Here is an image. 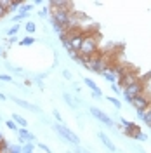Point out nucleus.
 Here are the masks:
<instances>
[{"instance_id":"26","label":"nucleus","mask_w":151,"mask_h":153,"mask_svg":"<svg viewBox=\"0 0 151 153\" xmlns=\"http://www.w3.org/2000/svg\"><path fill=\"white\" fill-rule=\"evenodd\" d=\"M0 82H14V78H12V76L10 75H7V73H0Z\"/></svg>"},{"instance_id":"3","label":"nucleus","mask_w":151,"mask_h":153,"mask_svg":"<svg viewBox=\"0 0 151 153\" xmlns=\"http://www.w3.org/2000/svg\"><path fill=\"white\" fill-rule=\"evenodd\" d=\"M141 94H144V82H142L141 78H139L137 82H134V84H130V85H127V87L122 89L123 99H125L129 105H132V99L137 97V96H141Z\"/></svg>"},{"instance_id":"27","label":"nucleus","mask_w":151,"mask_h":153,"mask_svg":"<svg viewBox=\"0 0 151 153\" xmlns=\"http://www.w3.org/2000/svg\"><path fill=\"white\" fill-rule=\"evenodd\" d=\"M9 153H21V144H10Z\"/></svg>"},{"instance_id":"12","label":"nucleus","mask_w":151,"mask_h":153,"mask_svg":"<svg viewBox=\"0 0 151 153\" xmlns=\"http://www.w3.org/2000/svg\"><path fill=\"white\" fill-rule=\"evenodd\" d=\"M97 137L101 139V143H103L104 146H106V148H108V150H110L111 153H116V146H115L113 141H111V139L108 137V134H104V132H97Z\"/></svg>"},{"instance_id":"8","label":"nucleus","mask_w":151,"mask_h":153,"mask_svg":"<svg viewBox=\"0 0 151 153\" xmlns=\"http://www.w3.org/2000/svg\"><path fill=\"white\" fill-rule=\"evenodd\" d=\"M18 141H19V144L23 146L24 143H35L37 137H35L33 132H30L28 129H19L18 131Z\"/></svg>"},{"instance_id":"42","label":"nucleus","mask_w":151,"mask_h":153,"mask_svg":"<svg viewBox=\"0 0 151 153\" xmlns=\"http://www.w3.org/2000/svg\"><path fill=\"white\" fill-rule=\"evenodd\" d=\"M33 5H42V0H35V2H31Z\"/></svg>"},{"instance_id":"18","label":"nucleus","mask_w":151,"mask_h":153,"mask_svg":"<svg viewBox=\"0 0 151 153\" xmlns=\"http://www.w3.org/2000/svg\"><path fill=\"white\" fill-rule=\"evenodd\" d=\"M21 4H23L21 0H10V5H9V9H7V12H12V14L18 12L19 7H21Z\"/></svg>"},{"instance_id":"44","label":"nucleus","mask_w":151,"mask_h":153,"mask_svg":"<svg viewBox=\"0 0 151 153\" xmlns=\"http://www.w3.org/2000/svg\"><path fill=\"white\" fill-rule=\"evenodd\" d=\"M66 153H73V152H66Z\"/></svg>"},{"instance_id":"20","label":"nucleus","mask_w":151,"mask_h":153,"mask_svg":"<svg viewBox=\"0 0 151 153\" xmlns=\"http://www.w3.org/2000/svg\"><path fill=\"white\" fill-rule=\"evenodd\" d=\"M35 143H24L21 146V153H35Z\"/></svg>"},{"instance_id":"23","label":"nucleus","mask_w":151,"mask_h":153,"mask_svg":"<svg viewBox=\"0 0 151 153\" xmlns=\"http://www.w3.org/2000/svg\"><path fill=\"white\" fill-rule=\"evenodd\" d=\"M9 146H10V143L7 139H2L0 141V153H9Z\"/></svg>"},{"instance_id":"45","label":"nucleus","mask_w":151,"mask_h":153,"mask_svg":"<svg viewBox=\"0 0 151 153\" xmlns=\"http://www.w3.org/2000/svg\"><path fill=\"white\" fill-rule=\"evenodd\" d=\"M0 54H2V51H0Z\"/></svg>"},{"instance_id":"7","label":"nucleus","mask_w":151,"mask_h":153,"mask_svg":"<svg viewBox=\"0 0 151 153\" xmlns=\"http://www.w3.org/2000/svg\"><path fill=\"white\" fill-rule=\"evenodd\" d=\"M10 101H12V103H16L18 106H21V108H24V110L31 111V113H40V111H42V110H40V106L31 105V103H28L26 99H21V97H18V96H10Z\"/></svg>"},{"instance_id":"41","label":"nucleus","mask_w":151,"mask_h":153,"mask_svg":"<svg viewBox=\"0 0 151 153\" xmlns=\"http://www.w3.org/2000/svg\"><path fill=\"white\" fill-rule=\"evenodd\" d=\"M0 101H7V96L4 94V92H0Z\"/></svg>"},{"instance_id":"22","label":"nucleus","mask_w":151,"mask_h":153,"mask_svg":"<svg viewBox=\"0 0 151 153\" xmlns=\"http://www.w3.org/2000/svg\"><path fill=\"white\" fill-rule=\"evenodd\" d=\"M142 122L148 125V127H151V106L148 110H144V118H142Z\"/></svg>"},{"instance_id":"43","label":"nucleus","mask_w":151,"mask_h":153,"mask_svg":"<svg viewBox=\"0 0 151 153\" xmlns=\"http://www.w3.org/2000/svg\"><path fill=\"white\" fill-rule=\"evenodd\" d=\"M2 139H4V136H2V132H0V141H2Z\"/></svg>"},{"instance_id":"21","label":"nucleus","mask_w":151,"mask_h":153,"mask_svg":"<svg viewBox=\"0 0 151 153\" xmlns=\"http://www.w3.org/2000/svg\"><path fill=\"white\" fill-rule=\"evenodd\" d=\"M5 127H7L9 131H12V132H16V134H18V131H19L18 124H16V122H14L12 118H10V120H7V122H5Z\"/></svg>"},{"instance_id":"6","label":"nucleus","mask_w":151,"mask_h":153,"mask_svg":"<svg viewBox=\"0 0 151 153\" xmlns=\"http://www.w3.org/2000/svg\"><path fill=\"white\" fill-rule=\"evenodd\" d=\"M132 106L135 108V110H148V108L151 106V96L144 92V94L134 97L132 99Z\"/></svg>"},{"instance_id":"25","label":"nucleus","mask_w":151,"mask_h":153,"mask_svg":"<svg viewBox=\"0 0 151 153\" xmlns=\"http://www.w3.org/2000/svg\"><path fill=\"white\" fill-rule=\"evenodd\" d=\"M18 31H19V25L16 23L14 26H10V28L7 30V35H9V37H16V35H18Z\"/></svg>"},{"instance_id":"5","label":"nucleus","mask_w":151,"mask_h":153,"mask_svg":"<svg viewBox=\"0 0 151 153\" xmlns=\"http://www.w3.org/2000/svg\"><path fill=\"white\" fill-rule=\"evenodd\" d=\"M50 12V16H49V19L50 21H54V23H57V25H61L63 28L66 30L68 23H70V18H71V10H57V9H49Z\"/></svg>"},{"instance_id":"13","label":"nucleus","mask_w":151,"mask_h":153,"mask_svg":"<svg viewBox=\"0 0 151 153\" xmlns=\"http://www.w3.org/2000/svg\"><path fill=\"white\" fill-rule=\"evenodd\" d=\"M12 120L18 124L19 129H28V120H26V118H23L19 113H12Z\"/></svg>"},{"instance_id":"15","label":"nucleus","mask_w":151,"mask_h":153,"mask_svg":"<svg viewBox=\"0 0 151 153\" xmlns=\"http://www.w3.org/2000/svg\"><path fill=\"white\" fill-rule=\"evenodd\" d=\"M33 9H35V5H33V4H30V2H23L18 12H21V14H30Z\"/></svg>"},{"instance_id":"14","label":"nucleus","mask_w":151,"mask_h":153,"mask_svg":"<svg viewBox=\"0 0 151 153\" xmlns=\"http://www.w3.org/2000/svg\"><path fill=\"white\" fill-rule=\"evenodd\" d=\"M101 76H103L106 82H110V84H116V75L113 73V70H111V68H108L106 71H103Z\"/></svg>"},{"instance_id":"17","label":"nucleus","mask_w":151,"mask_h":153,"mask_svg":"<svg viewBox=\"0 0 151 153\" xmlns=\"http://www.w3.org/2000/svg\"><path fill=\"white\" fill-rule=\"evenodd\" d=\"M24 30H26V35H33L35 31H37V25L33 23V21H26V25H24Z\"/></svg>"},{"instance_id":"38","label":"nucleus","mask_w":151,"mask_h":153,"mask_svg":"<svg viewBox=\"0 0 151 153\" xmlns=\"http://www.w3.org/2000/svg\"><path fill=\"white\" fill-rule=\"evenodd\" d=\"M92 97H94V99H103V91H97V92H92Z\"/></svg>"},{"instance_id":"1","label":"nucleus","mask_w":151,"mask_h":153,"mask_svg":"<svg viewBox=\"0 0 151 153\" xmlns=\"http://www.w3.org/2000/svg\"><path fill=\"white\" fill-rule=\"evenodd\" d=\"M97 52H99V35L97 33H85L78 54L84 57H92Z\"/></svg>"},{"instance_id":"30","label":"nucleus","mask_w":151,"mask_h":153,"mask_svg":"<svg viewBox=\"0 0 151 153\" xmlns=\"http://www.w3.org/2000/svg\"><path fill=\"white\" fill-rule=\"evenodd\" d=\"M49 12H50V10H49V7H42V9L38 10V16H40V18H47Z\"/></svg>"},{"instance_id":"32","label":"nucleus","mask_w":151,"mask_h":153,"mask_svg":"<svg viewBox=\"0 0 151 153\" xmlns=\"http://www.w3.org/2000/svg\"><path fill=\"white\" fill-rule=\"evenodd\" d=\"M37 146H38V148H40V150H42L44 153H52V152H50V148H49L47 144H44V143H38Z\"/></svg>"},{"instance_id":"28","label":"nucleus","mask_w":151,"mask_h":153,"mask_svg":"<svg viewBox=\"0 0 151 153\" xmlns=\"http://www.w3.org/2000/svg\"><path fill=\"white\" fill-rule=\"evenodd\" d=\"M52 115H54V118H56L57 124H63V117H61V111H59V110H54Z\"/></svg>"},{"instance_id":"16","label":"nucleus","mask_w":151,"mask_h":153,"mask_svg":"<svg viewBox=\"0 0 151 153\" xmlns=\"http://www.w3.org/2000/svg\"><path fill=\"white\" fill-rule=\"evenodd\" d=\"M84 84H85L87 87H89V89H90L92 92H97V91H101V89H99V85L95 84L92 78H89V76H85V78H84Z\"/></svg>"},{"instance_id":"37","label":"nucleus","mask_w":151,"mask_h":153,"mask_svg":"<svg viewBox=\"0 0 151 153\" xmlns=\"http://www.w3.org/2000/svg\"><path fill=\"white\" fill-rule=\"evenodd\" d=\"M7 14H9V12H7V9H5V7H4L2 4H0V19H2V18H5Z\"/></svg>"},{"instance_id":"9","label":"nucleus","mask_w":151,"mask_h":153,"mask_svg":"<svg viewBox=\"0 0 151 153\" xmlns=\"http://www.w3.org/2000/svg\"><path fill=\"white\" fill-rule=\"evenodd\" d=\"M71 2L68 0H50L49 2V9H57V10H71Z\"/></svg>"},{"instance_id":"11","label":"nucleus","mask_w":151,"mask_h":153,"mask_svg":"<svg viewBox=\"0 0 151 153\" xmlns=\"http://www.w3.org/2000/svg\"><path fill=\"white\" fill-rule=\"evenodd\" d=\"M63 99H64L66 106H68V108H71V110H76V108H78V105H80V99H78V97L75 99V97L70 94V92H66V91L63 92Z\"/></svg>"},{"instance_id":"46","label":"nucleus","mask_w":151,"mask_h":153,"mask_svg":"<svg viewBox=\"0 0 151 153\" xmlns=\"http://www.w3.org/2000/svg\"><path fill=\"white\" fill-rule=\"evenodd\" d=\"M150 131H151V127H150Z\"/></svg>"},{"instance_id":"35","label":"nucleus","mask_w":151,"mask_h":153,"mask_svg":"<svg viewBox=\"0 0 151 153\" xmlns=\"http://www.w3.org/2000/svg\"><path fill=\"white\" fill-rule=\"evenodd\" d=\"M24 18H28V14H21V12H18V14L12 18V21H21V19H24Z\"/></svg>"},{"instance_id":"39","label":"nucleus","mask_w":151,"mask_h":153,"mask_svg":"<svg viewBox=\"0 0 151 153\" xmlns=\"http://www.w3.org/2000/svg\"><path fill=\"white\" fill-rule=\"evenodd\" d=\"M135 115H137L139 120H142V118H144V110H135Z\"/></svg>"},{"instance_id":"40","label":"nucleus","mask_w":151,"mask_h":153,"mask_svg":"<svg viewBox=\"0 0 151 153\" xmlns=\"http://www.w3.org/2000/svg\"><path fill=\"white\" fill-rule=\"evenodd\" d=\"M18 42V38L16 37H9V44H16Z\"/></svg>"},{"instance_id":"31","label":"nucleus","mask_w":151,"mask_h":153,"mask_svg":"<svg viewBox=\"0 0 151 153\" xmlns=\"http://www.w3.org/2000/svg\"><path fill=\"white\" fill-rule=\"evenodd\" d=\"M61 73H63V76H64V80H71V78H73L71 71H70V70H66V68H64V70H63Z\"/></svg>"},{"instance_id":"10","label":"nucleus","mask_w":151,"mask_h":153,"mask_svg":"<svg viewBox=\"0 0 151 153\" xmlns=\"http://www.w3.org/2000/svg\"><path fill=\"white\" fill-rule=\"evenodd\" d=\"M141 127L137 124H134V122H130V124L127 125V127H123V134L127 136V137H132V139H137V136L141 134Z\"/></svg>"},{"instance_id":"19","label":"nucleus","mask_w":151,"mask_h":153,"mask_svg":"<svg viewBox=\"0 0 151 153\" xmlns=\"http://www.w3.org/2000/svg\"><path fill=\"white\" fill-rule=\"evenodd\" d=\"M106 99H108V103L113 106L115 110H120V108H122V101H120L118 97H111V96H108Z\"/></svg>"},{"instance_id":"34","label":"nucleus","mask_w":151,"mask_h":153,"mask_svg":"<svg viewBox=\"0 0 151 153\" xmlns=\"http://www.w3.org/2000/svg\"><path fill=\"white\" fill-rule=\"evenodd\" d=\"M73 153H90V152L82 148V146H73Z\"/></svg>"},{"instance_id":"36","label":"nucleus","mask_w":151,"mask_h":153,"mask_svg":"<svg viewBox=\"0 0 151 153\" xmlns=\"http://www.w3.org/2000/svg\"><path fill=\"white\" fill-rule=\"evenodd\" d=\"M135 141H141V143H144V141H148V134L141 132L139 136H137V139H135Z\"/></svg>"},{"instance_id":"24","label":"nucleus","mask_w":151,"mask_h":153,"mask_svg":"<svg viewBox=\"0 0 151 153\" xmlns=\"http://www.w3.org/2000/svg\"><path fill=\"white\" fill-rule=\"evenodd\" d=\"M33 44H35V38L30 37V35H28V37H24L21 42H19V45H33Z\"/></svg>"},{"instance_id":"4","label":"nucleus","mask_w":151,"mask_h":153,"mask_svg":"<svg viewBox=\"0 0 151 153\" xmlns=\"http://www.w3.org/2000/svg\"><path fill=\"white\" fill-rule=\"evenodd\" d=\"M89 111H90V115L94 117L97 122H101L103 125H106L108 129H115V125H116V124H115V120L108 113H104L103 110H99L97 106H90V108H89Z\"/></svg>"},{"instance_id":"33","label":"nucleus","mask_w":151,"mask_h":153,"mask_svg":"<svg viewBox=\"0 0 151 153\" xmlns=\"http://www.w3.org/2000/svg\"><path fill=\"white\" fill-rule=\"evenodd\" d=\"M111 91H113L115 94H122V87L118 85V84H111Z\"/></svg>"},{"instance_id":"2","label":"nucleus","mask_w":151,"mask_h":153,"mask_svg":"<svg viewBox=\"0 0 151 153\" xmlns=\"http://www.w3.org/2000/svg\"><path fill=\"white\" fill-rule=\"evenodd\" d=\"M50 127H52V131L63 139V141H66V143H70L71 146H80V137L76 136L70 127H66L64 124H50Z\"/></svg>"},{"instance_id":"29","label":"nucleus","mask_w":151,"mask_h":153,"mask_svg":"<svg viewBox=\"0 0 151 153\" xmlns=\"http://www.w3.org/2000/svg\"><path fill=\"white\" fill-rule=\"evenodd\" d=\"M44 76H45V75H37L35 78H33V80H35V84H37L40 89H44V82H42V78H44Z\"/></svg>"}]
</instances>
